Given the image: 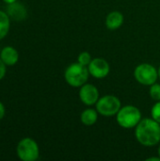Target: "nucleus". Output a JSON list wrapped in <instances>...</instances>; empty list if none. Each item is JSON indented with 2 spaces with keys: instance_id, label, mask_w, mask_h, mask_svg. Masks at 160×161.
<instances>
[{
  "instance_id": "1",
  "label": "nucleus",
  "mask_w": 160,
  "mask_h": 161,
  "mask_svg": "<svg viewBox=\"0 0 160 161\" xmlns=\"http://www.w3.org/2000/svg\"><path fill=\"white\" fill-rule=\"evenodd\" d=\"M136 140L143 146L152 147L160 142V124L153 118L141 119L135 127Z\"/></svg>"
},
{
  "instance_id": "2",
  "label": "nucleus",
  "mask_w": 160,
  "mask_h": 161,
  "mask_svg": "<svg viewBox=\"0 0 160 161\" xmlns=\"http://www.w3.org/2000/svg\"><path fill=\"white\" fill-rule=\"evenodd\" d=\"M88 67L81 65L80 63H72L69 65L64 72V79L73 88H80L89 79Z\"/></svg>"
},
{
  "instance_id": "3",
  "label": "nucleus",
  "mask_w": 160,
  "mask_h": 161,
  "mask_svg": "<svg viewBox=\"0 0 160 161\" xmlns=\"http://www.w3.org/2000/svg\"><path fill=\"white\" fill-rule=\"evenodd\" d=\"M116 121L123 128H135L141 121V112L137 107L127 105L120 108L116 114Z\"/></svg>"
},
{
  "instance_id": "4",
  "label": "nucleus",
  "mask_w": 160,
  "mask_h": 161,
  "mask_svg": "<svg viewBox=\"0 0 160 161\" xmlns=\"http://www.w3.org/2000/svg\"><path fill=\"white\" fill-rule=\"evenodd\" d=\"M16 155L22 161H36L40 157L39 144L32 138H23L17 143Z\"/></svg>"
},
{
  "instance_id": "5",
  "label": "nucleus",
  "mask_w": 160,
  "mask_h": 161,
  "mask_svg": "<svg viewBox=\"0 0 160 161\" xmlns=\"http://www.w3.org/2000/svg\"><path fill=\"white\" fill-rule=\"evenodd\" d=\"M134 77L140 84L151 86L159 78L158 70L150 63H141L134 70Z\"/></svg>"
},
{
  "instance_id": "6",
  "label": "nucleus",
  "mask_w": 160,
  "mask_h": 161,
  "mask_svg": "<svg viewBox=\"0 0 160 161\" xmlns=\"http://www.w3.org/2000/svg\"><path fill=\"white\" fill-rule=\"evenodd\" d=\"M95 107L100 115L105 117H112L118 113L122 108V103L118 97L108 94L100 97L95 104Z\"/></svg>"
},
{
  "instance_id": "7",
  "label": "nucleus",
  "mask_w": 160,
  "mask_h": 161,
  "mask_svg": "<svg viewBox=\"0 0 160 161\" xmlns=\"http://www.w3.org/2000/svg\"><path fill=\"white\" fill-rule=\"evenodd\" d=\"M90 75L97 79H103L107 77L110 72V66L108 62L102 58H92L91 63L88 65Z\"/></svg>"
},
{
  "instance_id": "8",
  "label": "nucleus",
  "mask_w": 160,
  "mask_h": 161,
  "mask_svg": "<svg viewBox=\"0 0 160 161\" xmlns=\"http://www.w3.org/2000/svg\"><path fill=\"white\" fill-rule=\"evenodd\" d=\"M99 91L98 89L89 83H85L79 89V99L86 106H93L99 100Z\"/></svg>"
},
{
  "instance_id": "9",
  "label": "nucleus",
  "mask_w": 160,
  "mask_h": 161,
  "mask_svg": "<svg viewBox=\"0 0 160 161\" xmlns=\"http://www.w3.org/2000/svg\"><path fill=\"white\" fill-rule=\"evenodd\" d=\"M6 12L10 20L15 22H22L27 18V8L22 3L16 1L12 4L7 5Z\"/></svg>"
},
{
  "instance_id": "10",
  "label": "nucleus",
  "mask_w": 160,
  "mask_h": 161,
  "mask_svg": "<svg viewBox=\"0 0 160 161\" xmlns=\"http://www.w3.org/2000/svg\"><path fill=\"white\" fill-rule=\"evenodd\" d=\"M0 58L7 66H14L18 63L20 55L16 48L11 45H7L1 49Z\"/></svg>"
},
{
  "instance_id": "11",
  "label": "nucleus",
  "mask_w": 160,
  "mask_h": 161,
  "mask_svg": "<svg viewBox=\"0 0 160 161\" xmlns=\"http://www.w3.org/2000/svg\"><path fill=\"white\" fill-rule=\"evenodd\" d=\"M124 24V15L118 10L109 12L106 18V25L110 30H116Z\"/></svg>"
},
{
  "instance_id": "12",
  "label": "nucleus",
  "mask_w": 160,
  "mask_h": 161,
  "mask_svg": "<svg viewBox=\"0 0 160 161\" xmlns=\"http://www.w3.org/2000/svg\"><path fill=\"white\" fill-rule=\"evenodd\" d=\"M98 111L93 108H87L82 111L80 115V121L81 123L86 126H91L94 124H96L98 120Z\"/></svg>"
},
{
  "instance_id": "13",
  "label": "nucleus",
  "mask_w": 160,
  "mask_h": 161,
  "mask_svg": "<svg viewBox=\"0 0 160 161\" xmlns=\"http://www.w3.org/2000/svg\"><path fill=\"white\" fill-rule=\"evenodd\" d=\"M10 21L11 20L7 14L6 10L0 9V41L8 34L10 29Z\"/></svg>"
},
{
  "instance_id": "14",
  "label": "nucleus",
  "mask_w": 160,
  "mask_h": 161,
  "mask_svg": "<svg viewBox=\"0 0 160 161\" xmlns=\"http://www.w3.org/2000/svg\"><path fill=\"white\" fill-rule=\"evenodd\" d=\"M91 55L87 52V51H84V52H81L79 55H78V58H77V62L80 63L81 65L83 66H86L88 67V65L91 63Z\"/></svg>"
},
{
  "instance_id": "15",
  "label": "nucleus",
  "mask_w": 160,
  "mask_h": 161,
  "mask_svg": "<svg viewBox=\"0 0 160 161\" xmlns=\"http://www.w3.org/2000/svg\"><path fill=\"white\" fill-rule=\"evenodd\" d=\"M149 94L151 98L155 101H160V84L157 82L150 86L149 89Z\"/></svg>"
},
{
  "instance_id": "16",
  "label": "nucleus",
  "mask_w": 160,
  "mask_h": 161,
  "mask_svg": "<svg viewBox=\"0 0 160 161\" xmlns=\"http://www.w3.org/2000/svg\"><path fill=\"white\" fill-rule=\"evenodd\" d=\"M152 118L160 124V101H157V103L153 106L151 109Z\"/></svg>"
},
{
  "instance_id": "17",
  "label": "nucleus",
  "mask_w": 160,
  "mask_h": 161,
  "mask_svg": "<svg viewBox=\"0 0 160 161\" xmlns=\"http://www.w3.org/2000/svg\"><path fill=\"white\" fill-rule=\"evenodd\" d=\"M7 65L2 61V59L0 58V81L2 79L5 78L6 76V74H7Z\"/></svg>"
},
{
  "instance_id": "18",
  "label": "nucleus",
  "mask_w": 160,
  "mask_h": 161,
  "mask_svg": "<svg viewBox=\"0 0 160 161\" xmlns=\"http://www.w3.org/2000/svg\"><path fill=\"white\" fill-rule=\"evenodd\" d=\"M6 115V108H5V105L0 101V121L4 119Z\"/></svg>"
},
{
  "instance_id": "19",
  "label": "nucleus",
  "mask_w": 160,
  "mask_h": 161,
  "mask_svg": "<svg viewBox=\"0 0 160 161\" xmlns=\"http://www.w3.org/2000/svg\"><path fill=\"white\" fill-rule=\"evenodd\" d=\"M146 161H160V157L158 156V158H149Z\"/></svg>"
},
{
  "instance_id": "20",
  "label": "nucleus",
  "mask_w": 160,
  "mask_h": 161,
  "mask_svg": "<svg viewBox=\"0 0 160 161\" xmlns=\"http://www.w3.org/2000/svg\"><path fill=\"white\" fill-rule=\"evenodd\" d=\"M4 3H6L7 5H8V4H12V3H14V2H16V1H18V0H2Z\"/></svg>"
},
{
  "instance_id": "21",
  "label": "nucleus",
  "mask_w": 160,
  "mask_h": 161,
  "mask_svg": "<svg viewBox=\"0 0 160 161\" xmlns=\"http://www.w3.org/2000/svg\"><path fill=\"white\" fill-rule=\"evenodd\" d=\"M158 76H159V79H160V66H159V68H158Z\"/></svg>"
},
{
  "instance_id": "22",
  "label": "nucleus",
  "mask_w": 160,
  "mask_h": 161,
  "mask_svg": "<svg viewBox=\"0 0 160 161\" xmlns=\"http://www.w3.org/2000/svg\"><path fill=\"white\" fill-rule=\"evenodd\" d=\"M158 156L160 157V144H159V147H158Z\"/></svg>"
}]
</instances>
